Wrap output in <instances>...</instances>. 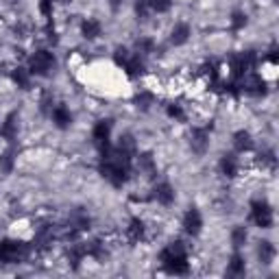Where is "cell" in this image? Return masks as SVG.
<instances>
[{
	"mask_svg": "<svg viewBox=\"0 0 279 279\" xmlns=\"http://www.w3.org/2000/svg\"><path fill=\"white\" fill-rule=\"evenodd\" d=\"M190 40V26L188 24H177L172 28V35H170V42L175 46H181V44H186Z\"/></svg>",
	"mask_w": 279,
	"mask_h": 279,
	"instance_id": "14",
	"label": "cell"
},
{
	"mask_svg": "<svg viewBox=\"0 0 279 279\" xmlns=\"http://www.w3.org/2000/svg\"><path fill=\"white\" fill-rule=\"evenodd\" d=\"M135 102H137V107L140 109H149L153 102H155V96H153L151 92H140L137 94V98H135Z\"/></svg>",
	"mask_w": 279,
	"mask_h": 279,
	"instance_id": "26",
	"label": "cell"
},
{
	"mask_svg": "<svg viewBox=\"0 0 279 279\" xmlns=\"http://www.w3.org/2000/svg\"><path fill=\"white\" fill-rule=\"evenodd\" d=\"M159 260L175 275L188 273V258H186V247H183V242H172L170 247H166L164 251L159 253Z\"/></svg>",
	"mask_w": 279,
	"mask_h": 279,
	"instance_id": "1",
	"label": "cell"
},
{
	"mask_svg": "<svg viewBox=\"0 0 279 279\" xmlns=\"http://www.w3.org/2000/svg\"><path fill=\"white\" fill-rule=\"evenodd\" d=\"M229 273L231 275H242V273H245V260H242L238 253L233 255L231 262H229Z\"/></svg>",
	"mask_w": 279,
	"mask_h": 279,
	"instance_id": "27",
	"label": "cell"
},
{
	"mask_svg": "<svg viewBox=\"0 0 279 279\" xmlns=\"http://www.w3.org/2000/svg\"><path fill=\"white\" fill-rule=\"evenodd\" d=\"M201 227H203V218L199 214V210H188V214L183 216V229H186V233H190V236H199L201 233Z\"/></svg>",
	"mask_w": 279,
	"mask_h": 279,
	"instance_id": "7",
	"label": "cell"
},
{
	"mask_svg": "<svg viewBox=\"0 0 279 279\" xmlns=\"http://www.w3.org/2000/svg\"><path fill=\"white\" fill-rule=\"evenodd\" d=\"M85 255H90V253H87V247H85V245H72V247H70L68 258H70V262L75 264V266H79V262L83 260Z\"/></svg>",
	"mask_w": 279,
	"mask_h": 279,
	"instance_id": "21",
	"label": "cell"
},
{
	"mask_svg": "<svg viewBox=\"0 0 279 279\" xmlns=\"http://www.w3.org/2000/svg\"><path fill=\"white\" fill-rule=\"evenodd\" d=\"M129 50L127 48H116V53H114V61L116 63H118V65H124V63H127L129 61Z\"/></svg>",
	"mask_w": 279,
	"mask_h": 279,
	"instance_id": "33",
	"label": "cell"
},
{
	"mask_svg": "<svg viewBox=\"0 0 279 279\" xmlns=\"http://www.w3.org/2000/svg\"><path fill=\"white\" fill-rule=\"evenodd\" d=\"M251 218L255 220V225L262 227V229H268L273 225V210L266 201H255L251 205Z\"/></svg>",
	"mask_w": 279,
	"mask_h": 279,
	"instance_id": "4",
	"label": "cell"
},
{
	"mask_svg": "<svg viewBox=\"0 0 279 279\" xmlns=\"http://www.w3.org/2000/svg\"><path fill=\"white\" fill-rule=\"evenodd\" d=\"M190 144H192V151H194V153H205V151H207V146H210V133H207V129H194Z\"/></svg>",
	"mask_w": 279,
	"mask_h": 279,
	"instance_id": "9",
	"label": "cell"
},
{
	"mask_svg": "<svg viewBox=\"0 0 279 279\" xmlns=\"http://www.w3.org/2000/svg\"><path fill=\"white\" fill-rule=\"evenodd\" d=\"M55 68V57L53 53H48V50H38L33 57H31V70L33 75H40V77H46L50 75V70Z\"/></svg>",
	"mask_w": 279,
	"mask_h": 279,
	"instance_id": "3",
	"label": "cell"
},
{
	"mask_svg": "<svg viewBox=\"0 0 279 279\" xmlns=\"http://www.w3.org/2000/svg\"><path fill=\"white\" fill-rule=\"evenodd\" d=\"M153 196H155V201L161 203V205H170L175 201V190L170 183H157L155 190H153Z\"/></svg>",
	"mask_w": 279,
	"mask_h": 279,
	"instance_id": "8",
	"label": "cell"
},
{
	"mask_svg": "<svg viewBox=\"0 0 279 279\" xmlns=\"http://www.w3.org/2000/svg\"><path fill=\"white\" fill-rule=\"evenodd\" d=\"M57 3H63L65 5V3H72V0H57Z\"/></svg>",
	"mask_w": 279,
	"mask_h": 279,
	"instance_id": "39",
	"label": "cell"
},
{
	"mask_svg": "<svg viewBox=\"0 0 279 279\" xmlns=\"http://www.w3.org/2000/svg\"><path fill=\"white\" fill-rule=\"evenodd\" d=\"M203 70H205V75L210 77L212 83H216V81H218V65H216L214 61H210V63L203 65Z\"/></svg>",
	"mask_w": 279,
	"mask_h": 279,
	"instance_id": "32",
	"label": "cell"
},
{
	"mask_svg": "<svg viewBox=\"0 0 279 279\" xmlns=\"http://www.w3.org/2000/svg\"><path fill=\"white\" fill-rule=\"evenodd\" d=\"M120 3H122V0H109V5H112V9H118V7H120Z\"/></svg>",
	"mask_w": 279,
	"mask_h": 279,
	"instance_id": "38",
	"label": "cell"
},
{
	"mask_svg": "<svg viewBox=\"0 0 279 279\" xmlns=\"http://www.w3.org/2000/svg\"><path fill=\"white\" fill-rule=\"evenodd\" d=\"M13 161H16V157H13V151H7L0 155V170L3 172H11L13 170Z\"/></svg>",
	"mask_w": 279,
	"mask_h": 279,
	"instance_id": "24",
	"label": "cell"
},
{
	"mask_svg": "<svg viewBox=\"0 0 279 279\" xmlns=\"http://www.w3.org/2000/svg\"><path fill=\"white\" fill-rule=\"evenodd\" d=\"M220 170H223V175H227V177H236V172H238L236 155H225L220 159Z\"/></svg>",
	"mask_w": 279,
	"mask_h": 279,
	"instance_id": "16",
	"label": "cell"
},
{
	"mask_svg": "<svg viewBox=\"0 0 279 279\" xmlns=\"http://www.w3.org/2000/svg\"><path fill=\"white\" fill-rule=\"evenodd\" d=\"M258 255H260V262H262V264H270V260L275 258V247H273V242L262 240V242H260V249H258Z\"/></svg>",
	"mask_w": 279,
	"mask_h": 279,
	"instance_id": "18",
	"label": "cell"
},
{
	"mask_svg": "<svg viewBox=\"0 0 279 279\" xmlns=\"http://www.w3.org/2000/svg\"><path fill=\"white\" fill-rule=\"evenodd\" d=\"M245 24H247V16H245V13H242V11L233 13V16H231V28H233V31H240Z\"/></svg>",
	"mask_w": 279,
	"mask_h": 279,
	"instance_id": "29",
	"label": "cell"
},
{
	"mask_svg": "<svg viewBox=\"0 0 279 279\" xmlns=\"http://www.w3.org/2000/svg\"><path fill=\"white\" fill-rule=\"evenodd\" d=\"M242 79H245V83H242V90H245L247 94L262 96V94L266 92V81H264L260 75H255V72H249V75H245Z\"/></svg>",
	"mask_w": 279,
	"mask_h": 279,
	"instance_id": "5",
	"label": "cell"
},
{
	"mask_svg": "<svg viewBox=\"0 0 279 279\" xmlns=\"http://www.w3.org/2000/svg\"><path fill=\"white\" fill-rule=\"evenodd\" d=\"M268 61H270V63H277V61H279V57H277V48H270V50H268Z\"/></svg>",
	"mask_w": 279,
	"mask_h": 279,
	"instance_id": "37",
	"label": "cell"
},
{
	"mask_svg": "<svg viewBox=\"0 0 279 279\" xmlns=\"http://www.w3.org/2000/svg\"><path fill=\"white\" fill-rule=\"evenodd\" d=\"M233 146H236L240 153L251 151L253 149V140H251V135H249L247 131H238V133L233 135Z\"/></svg>",
	"mask_w": 279,
	"mask_h": 279,
	"instance_id": "15",
	"label": "cell"
},
{
	"mask_svg": "<svg viewBox=\"0 0 279 279\" xmlns=\"http://www.w3.org/2000/svg\"><path fill=\"white\" fill-rule=\"evenodd\" d=\"M81 33H83L85 40H96L100 35V22L96 20H85L83 26H81Z\"/></svg>",
	"mask_w": 279,
	"mask_h": 279,
	"instance_id": "17",
	"label": "cell"
},
{
	"mask_svg": "<svg viewBox=\"0 0 279 279\" xmlns=\"http://www.w3.org/2000/svg\"><path fill=\"white\" fill-rule=\"evenodd\" d=\"M129 238L133 240V242H137V240H142V236H144V223L140 218H133L129 223Z\"/></svg>",
	"mask_w": 279,
	"mask_h": 279,
	"instance_id": "19",
	"label": "cell"
},
{
	"mask_svg": "<svg viewBox=\"0 0 279 279\" xmlns=\"http://www.w3.org/2000/svg\"><path fill=\"white\" fill-rule=\"evenodd\" d=\"M124 68V72H127L129 77H140L144 72V61L140 59V55H135V57H129V61L122 65Z\"/></svg>",
	"mask_w": 279,
	"mask_h": 279,
	"instance_id": "13",
	"label": "cell"
},
{
	"mask_svg": "<svg viewBox=\"0 0 279 279\" xmlns=\"http://www.w3.org/2000/svg\"><path fill=\"white\" fill-rule=\"evenodd\" d=\"M109 133H112V120L96 122V127H94V131H92V137H94V144H96L100 151L109 146Z\"/></svg>",
	"mask_w": 279,
	"mask_h": 279,
	"instance_id": "6",
	"label": "cell"
},
{
	"mask_svg": "<svg viewBox=\"0 0 279 279\" xmlns=\"http://www.w3.org/2000/svg\"><path fill=\"white\" fill-rule=\"evenodd\" d=\"M53 122H55L59 129H68L70 122H72V116H70V112H68V109H65L63 105H59V107L53 109Z\"/></svg>",
	"mask_w": 279,
	"mask_h": 279,
	"instance_id": "11",
	"label": "cell"
},
{
	"mask_svg": "<svg viewBox=\"0 0 279 279\" xmlns=\"http://www.w3.org/2000/svg\"><path fill=\"white\" fill-rule=\"evenodd\" d=\"M249 72H251V68L247 65L245 57H242V55L231 57V75H233V77H236V79H242L245 75H249Z\"/></svg>",
	"mask_w": 279,
	"mask_h": 279,
	"instance_id": "12",
	"label": "cell"
},
{
	"mask_svg": "<svg viewBox=\"0 0 279 279\" xmlns=\"http://www.w3.org/2000/svg\"><path fill=\"white\" fill-rule=\"evenodd\" d=\"M135 48H137V53L149 55V53H153V40H146V38L137 40V42H135Z\"/></svg>",
	"mask_w": 279,
	"mask_h": 279,
	"instance_id": "30",
	"label": "cell"
},
{
	"mask_svg": "<svg viewBox=\"0 0 279 279\" xmlns=\"http://www.w3.org/2000/svg\"><path fill=\"white\" fill-rule=\"evenodd\" d=\"M151 7H149V0H135V13L142 20H146V16H149Z\"/></svg>",
	"mask_w": 279,
	"mask_h": 279,
	"instance_id": "31",
	"label": "cell"
},
{
	"mask_svg": "<svg viewBox=\"0 0 279 279\" xmlns=\"http://www.w3.org/2000/svg\"><path fill=\"white\" fill-rule=\"evenodd\" d=\"M50 105H53V100H50V94H46V96L42 98V112H48Z\"/></svg>",
	"mask_w": 279,
	"mask_h": 279,
	"instance_id": "36",
	"label": "cell"
},
{
	"mask_svg": "<svg viewBox=\"0 0 279 279\" xmlns=\"http://www.w3.org/2000/svg\"><path fill=\"white\" fill-rule=\"evenodd\" d=\"M168 116L170 118H175V120H183V109H181V105H168Z\"/></svg>",
	"mask_w": 279,
	"mask_h": 279,
	"instance_id": "34",
	"label": "cell"
},
{
	"mask_svg": "<svg viewBox=\"0 0 279 279\" xmlns=\"http://www.w3.org/2000/svg\"><path fill=\"white\" fill-rule=\"evenodd\" d=\"M31 249L24 242L18 240H3L0 242V264H13V262H22L28 258Z\"/></svg>",
	"mask_w": 279,
	"mask_h": 279,
	"instance_id": "2",
	"label": "cell"
},
{
	"mask_svg": "<svg viewBox=\"0 0 279 279\" xmlns=\"http://www.w3.org/2000/svg\"><path fill=\"white\" fill-rule=\"evenodd\" d=\"M40 11L44 16H53V0H40Z\"/></svg>",
	"mask_w": 279,
	"mask_h": 279,
	"instance_id": "35",
	"label": "cell"
},
{
	"mask_svg": "<svg viewBox=\"0 0 279 279\" xmlns=\"http://www.w3.org/2000/svg\"><path fill=\"white\" fill-rule=\"evenodd\" d=\"M116 149H120L122 153H127V155L133 157L135 155V140H133V135H122Z\"/></svg>",
	"mask_w": 279,
	"mask_h": 279,
	"instance_id": "23",
	"label": "cell"
},
{
	"mask_svg": "<svg viewBox=\"0 0 279 279\" xmlns=\"http://www.w3.org/2000/svg\"><path fill=\"white\" fill-rule=\"evenodd\" d=\"M137 168L144 172H149V175L155 172V159H153L151 153H144V155L137 157Z\"/></svg>",
	"mask_w": 279,
	"mask_h": 279,
	"instance_id": "22",
	"label": "cell"
},
{
	"mask_svg": "<svg viewBox=\"0 0 279 279\" xmlns=\"http://www.w3.org/2000/svg\"><path fill=\"white\" fill-rule=\"evenodd\" d=\"M170 0H149V7H151V11H155V13H166V11H170Z\"/></svg>",
	"mask_w": 279,
	"mask_h": 279,
	"instance_id": "28",
	"label": "cell"
},
{
	"mask_svg": "<svg viewBox=\"0 0 279 279\" xmlns=\"http://www.w3.org/2000/svg\"><path fill=\"white\" fill-rule=\"evenodd\" d=\"M231 242H233V247H236V249L245 247V242H247V229H245V227H236V229H233Z\"/></svg>",
	"mask_w": 279,
	"mask_h": 279,
	"instance_id": "25",
	"label": "cell"
},
{
	"mask_svg": "<svg viewBox=\"0 0 279 279\" xmlns=\"http://www.w3.org/2000/svg\"><path fill=\"white\" fill-rule=\"evenodd\" d=\"M0 135L5 140H9V142L16 140V135H18V114L7 116V120L3 122V127H0Z\"/></svg>",
	"mask_w": 279,
	"mask_h": 279,
	"instance_id": "10",
	"label": "cell"
},
{
	"mask_svg": "<svg viewBox=\"0 0 279 279\" xmlns=\"http://www.w3.org/2000/svg\"><path fill=\"white\" fill-rule=\"evenodd\" d=\"M13 81H16V85L22 87V90H28V87H31V77H28V70H24V68L13 70Z\"/></svg>",
	"mask_w": 279,
	"mask_h": 279,
	"instance_id": "20",
	"label": "cell"
}]
</instances>
